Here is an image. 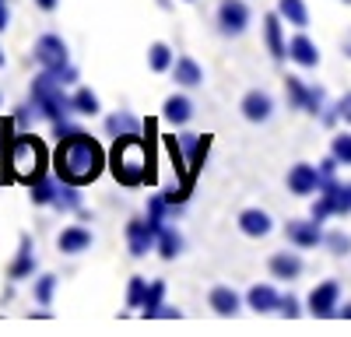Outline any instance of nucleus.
Returning <instances> with one entry per match:
<instances>
[{"label":"nucleus","instance_id":"11","mask_svg":"<svg viewBox=\"0 0 351 337\" xmlns=\"http://www.w3.org/2000/svg\"><path fill=\"white\" fill-rule=\"evenodd\" d=\"M319 186H324V173H319V165L295 162V165L288 168V193L309 197V193H319Z\"/></svg>","mask_w":351,"mask_h":337},{"label":"nucleus","instance_id":"28","mask_svg":"<svg viewBox=\"0 0 351 337\" xmlns=\"http://www.w3.org/2000/svg\"><path fill=\"white\" fill-rule=\"evenodd\" d=\"M155 249H158V257H162V260H176V257L183 253V236L165 225V229L158 232V239H155Z\"/></svg>","mask_w":351,"mask_h":337},{"label":"nucleus","instance_id":"15","mask_svg":"<svg viewBox=\"0 0 351 337\" xmlns=\"http://www.w3.org/2000/svg\"><path fill=\"white\" fill-rule=\"evenodd\" d=\"M288 60L302 67V71H316L319 67V46L299 28V36L295 39H288Z\"/></svg>","mask_w":351,"mask_h":337},{"label":"nucleus","instance_id":"25","mask_svg":"<svg viewBox=\"0 0 351 337\" xmlns=\"http://www.w3.org/2000/svg\"><path fill=\"white\" fill-rule=\"evenodd\" d=\"M56 186H60V179H56L53 173L36 179L32 186H28V201H32L36 208H53V197H56Z\"/></svg>","mask_w":351,"mask_h":337},{"label":"nucleus","instance_id":"14","mask_svg":"<svg viewBox=\"0 0 351 337\" xmlns=\"http://www.w3.org/2000/svg\"><path fill=\"white\" fill-rule=\"evenodd\" d=\"M155 232H152V225L148 218H130L127 221V249H130V257H148V249H155Z\"/></svg>","mask_w":351,"mask_h":337},{"label":"nucleus","instance_id":"21","mask_svg":"<svg viewBox=\"0 0 351 337\" xmlns=\"http://www.w3.org/2000/svg\"><path fill=\"white\" fill-rule=\"evenodd\" d=\"M162 120L172 123V127H186L193 120V102L186 95H169L162 102Z\"/></svg>","mask_w":351,"mask_h":337},{"label":"nucleus","instance_id":"5","mask_svg":"<svg viewBox=\"0 0 351 337\" xmlns=\"http://www.w3.org/2000/svg\"><path fill=\"white\" fill-rule=\"evenodd\" d=\"M330 214H337V218L351 214V183L324 179V186H319V193H316V204H313V218L324 225Z\"/></svg>","mask_w":351,"mask_h":337},{"label":"nucleus","instance_id":"42","mask_svg":"<svg viewBox=\"0 0 351 337\" xmlns=\"http://www.w3.org/2000/svg\"><path fill=\"white\" fill-rule=\"evenodd\" d=\"M8 21H11V14H8V0H0V32H8Z\"/></svg>","mask_w":351,"mask_h":337},{"label":"nucleus","instance_id":"6","mask_svg":"<svg viewBox=\"0 0 351 337\" xmlns=\"http://www.w3.org/2000/svg\"><path fill=\"white\" fill-rule=\"evenodd\" d=\"M285 95H288L291 109H302V112H309V116H324V92L313 88V84H306L302 77L288 74L285 77Z\"/></svg>","mask_w":351,"mask_h":337},{"label":"nucleus","instance_id":"20","mask_svg":"<svg viewBox=\"0 0 351 337\" xmlns=\"http://www.w3.org/2000/svg\"><path fill=\"white\" fill-rule=\"evenodd\" d=\"M267 271H271V277H278V281H299L302 277V257L299 253H274V257L267 260Z\"/></svg>","mask_w":351,"mask_h":337},{"label":"nucleus","instance_id":"9","mask_svg":"<svg viewBox=\"0 0 351 337\" xmlns=\"http://www.w3.org/2000/svg\"><path fill=\"white\" fill-rule=\"evenodd\" d=\"M250 4L246 0H221L218 4V32L221 36H243L250 28Z\"/></svg>","mask_w":351,"mask_h":337},{"label":"nucleus","instance_id":"47","mask_svg":"<svg viewBox=\"0 0 351 337\" xmlns=\"http://www.w3.org/2000/svg\"><path fill=\"white\" fill-rule=\"evenodd\" d=\"M158 4H162V8H169V0H158Z\"/></svg>","mask_w":351,"mask_h":337},{"label":"nucleus","instance_id":"24","mask_svg":"<svg viewBox=\"0 0 351 337\" xmlns=\"http://www.w3.org/2000/svg\"><path fill=\"white\" fill-rule=\"evenodd\" d=\"M208 305L215 309L218 316H236L239 309H243V299L232 292L228 285H218V288H211V295H208Z\"/></svg>","mask_w":351,"mask_h":337},{"label":"nucleus","instance_id":"31","mask_svg":"<svg viewBox=\"0 0 351 337\" xmlns=\"http://www.w3.org/2000/svg\"><path fill=\"white\" fill-rule=\"evenodd\" d=\"M162 305H165V281H152L148 285V295H144V305H141V313L155 320L162 313Z\"/></svg>","mask_w":351,"mask_h":337},{"label":"nucleus","instance_id":"19","mask_svg":"<svg viewBox=\"0 0 351 337\" xmlns=\"http://www.w3.org/2000/svg\"><path fill=\"white\" fill-rule=\"evenodd\" d=\"M56 249L67 253V257H77V253L92 249V232H88L84 225H67V229L56 236Z\"/></svg>","mask_w":351,"mask_h":337},{"label":"nucleus","instance_id":"35","mask_svg":"<svg viewBox=\"0 0 351 337\" xmlns=\"http://www.w3.org/2000/svg\"><path fill=\"white\" fill-rule=\"evenodd\" d=\"M53 295H56V274H39L36 277V302L53 305Z\"/></svg>","mask_w":351,"mask_h":337},{"label":"nucleus","instance_id":"30","mask_svg":"<svg viewBox=\"0 0 351 337\" xmlns=\"http://www.w3.org/2000/svg\"><path fill=\"white\" fill-rule=\"evenodd\" d=\"M106 134H109V137L141 134V120L130 116V112H112V116H106Z\"/></svg>","mask_w":351,"mask_h":337},{"label":"nucleus","instance_id":"36","mask_svg":"<svg viewBox=\"0 0 351 337\" xmlns=\"http://www.w3.org/2000/svg\"><path fill=\"white\" fill-rule=\"evenodd\" d=\"M330 155L341 162V165H351V134H334L330 137Z\"/></svg>","mask_w":351,"mask_h":337},{"label":"nucleus","instance_id":"50","mask_svg":"<svg viewBox=\"0 0 351 337\" xmlns=\"http://www.w3.org/2000/svg\"><path fill=\"white\" fill-rule=\"evenodd\" d=\"M186 4H193V0H186Z\"/></svg>","mask_w":351,"mask_h":337},{"label":"nucleus","instance_id":"12","mask_svg":"<svg viewBox=\"0 0 351 337\" xmlns=\"http://www.w3.org/2000/svg\"><path fill=\"white\" fill-rule=\"evenodd\" d=\"M239 112H243V120H250V123H267L274 116V99L267 92L253 88V92H246L239 99Z\"/></svg>","mask_w":351,"mask_h":337},{"label":"nucleus","instance_id":"38","mask_svg":"<svg viewBox=\"0 0 351 337\" xmlns=\"http://www.w3.org/2000/svg\"><path fill=\"white\" fill-rule=\"evenodd\" d=\"M278 313H281L285 320H299V316H302V305H299L295 295L288 292V295H281V302H278Z\"/></svg>","mask_w":351,"mask_h":337},{"label":"nucleus","instance_id":"7","mask_svg":"<svg viewBox=\"0 0 351 337\" xmlns=\"http://www.w3.org/2000/svg\"><path fill=\"white\" fill-rule=\"evenodd\" d=\"M32 53H36V64H39L43 71H56V67H67V64H71V46L56 36V32L39 36Z\"/></svg>","mask_w":351,"mask_h":337},{"label":"nucleus","instance_id":"33","mask_svg":"<svg viewBox=\"0 0 351 337\" xmlns=\"http://www.w3.org/2000/svg\"><path fill=\"white\" fill-rule=\"evenodd\" d=\"M190 193H193V183H190V179H180V183H172L169 190H162V197H165V201H169L176 211H180V208L190 201Z\"/></svg>","mask_w":351,"mask_h":337},{"label":"nucleus","instance_id":"37","mask_svg":"<svg viewBox=\"0 0 351 337\" xmlns=\"http://www.w3.org/2000/svg\"><path fill=\"white\" fill-rule=\"evenodd\" d=\"M324 246L334 253V257H348L351 253V236L348 232H324Z\"/></svg>","mask_w":351,"mask_h":337},{"label":"nucleus","instance_id":"18","mask_svg":"<svg viewBox=\"0 0 351 337\" xmlns=\"http://www.w3.org/2000/svg\"><path fill=\"white\" fill-rule=\"evenodd\" d=\"M263 42H267V53L274 56V60H285L288 56V42H285V21L278 11H271L267 18H263Z\"/></svg>","mask_w":351,"mask_h":337},{"label":"nucleus","instance_id":"44","mask_svg":"<svg viewBox=\"0 0 351 337\" xmlns=\"http://www.w3.org/2000/svg\"><path fill=\"white\" fill-rule=\"evenodd\" d=\"M337 316H341V320H351V302H348V305H341V309H337Z\"/></svg>","mask_w":351,"mask_h":337},{"label":"nucleus","instance_id":"41","mask_svg":"<svg viewBox=\"0 0 351 337\" xmlns=\"http://www.w3.org/2000/svg\"><path fill=\"white\" fill-rule=\"evenodd\" d=\"M337 116H341V120H344V123L351 127V92H348V95H344V99L337 102Z\"/></svg>","mask_w":351,"mask_h":337},{"label":"nucleus","instance_id":"1","mask_svg":"<svg viewBox=\"0 0 351 337\" xmlns=\"http://www.w3.org/2000/svg\"><path fill=\"white\" fill-rule=\"evenodd\" d=\"M106 168H109L106 148L81 127L74 134L60 137V145H56V151H53V176L64 179V183H74V186L95 183Z\"/></svg>","mask_w":351,"mask_h":337},{"label":"nucleus","instance_id":"32","mask_svg":"<svg viewBox=\"0 0 351 337\" xmlns=\"http://www.w3.org/2000/svg\"><path fill=\"white\" fill-rule=\"evenodd\" d=\"M71 102H74L77 116H99V109H102V102H99V95H95L92 88H77V92L71 95Z\"/></svg>","mask_w":351,"mask_h":337},{"label":"nucleus","instance_id":"45","mask_svg":"<svg viewBox=\"0 0 351 337\" xmlns=\"http://www.w3.org/2000/svg\"><path fill=\"white\" fill-rule=\"evenodd\" d=\"M344 56H348V60H351V36L344 39Z\"/></svg>","mask_w":351,"mask_h":337},{"label":"nucleus","instance_id":"2","mask_svg":"<svg viewBox=\"0 0 351 337\" xmlns=\"http://www.w3.org/2000/svg\"><path fill=\"white\" fill-rule=\"evenodd\" d=\"M49 173H53V158L46 151V140L36 137L32 130H18L8 162L0 165V183H25V186H32L36 179H43Z\"/></svg>","mask_w":351,"mask_h":337},{"label":"nucleus","instance_id":"16","mask_svg":"<svg viewBox=\"0 0 351 337\" xmlns=\"http://www.w3.org/2000/svg\"><path fill=\"white\" fill-rule=\"evenodd\" d=\"M239 232L250 239H263L274 232V218L263 208H246V211H239Z\"/></svg>","mask_w":351,"mask_h":337},{"label":"nucleus","instance_id":"49","mask_svg":"<svg viewBox=\"0 0 351 337\" xmlns=\"http://www.w3.org/2000/svg\"><path fill=\"white\" fill-rule=\"evenodd\" d=\"M0 105H4V95H0Z\"/></svg>","mask_w":351,"mask_h":337},{"label":"nucleus","instance_id":"23","mask_svg":"<svg viewBox=\"0 0 351 337\" xmlns=\"http://www.w3.org/2000/svg\"><path fill=\"white\" fill-rule=\"evenodd\" d=\"M278 302H281V295L274 292V285H253L246 292V305L253 313H278Z\"/></svg>","mask_w":351,"mask_h":337},{"label":"nucleus","instance_id":"48","mask_svg":"<svg viewBox=\"0 0 351 337\" xmlns=\"http://www.w3.org/2000/svg\"><path fill=\"white\" fill-rule=\"evenodd\" d=\"M341 4H348V8H351V0H341Z\"/></svg>","mask_w":351,"mask_h":337},{"label":"nucleus","instance_id":"43","mask_svg":"<svg viewBox=\"0 0 351 337\" xmlns=\"http://www.w3.org/2000/svg\"><path fill=\"white\" fill-rule=\"evenodd\" d=\"M36 8L49 14V11H56V8H60V0H36Z\"/></svg>","mask_w":351,"mask_h":337},{"label":"nucleus","instance_id":"8","mask_svg":"<svg viewBox=\"0 0 351 337\" xmlns=\"http://www.w3.org/2000/svg\"><path fill=\"white\" fill-rule=\"evenodd\" d=\"M306 305H309V313L316 320H334L337 309H341V285L337 281H319V285L309 292Z\"/></svg>","mask_w":351,"mask_h":337},{"label":"nucleus","instance_id":"34","mask_svg":"<svg viewBox=\"0 0 351 337\" xmlns=\"http://www.w3.org/2000/svg\"><path fill=\"white\" fill-rule=\"evenodd\" d=\"M144 295H148V277L134 274V277L127 281V305H130V309H141V305H144Z\"/></svg>","mask_w":351,"mask_h":337},{"label":"nucleus","instance_id":"22","mask_svg":"<svg viewBox=\"0 0 351 337\" xmlns=\"http://www.w3.org/2000/svg\"><path fill=\"white\" fill-rule=\"evenodd\" d=\"M172 81L180 84V88H197V84L204 81V71L200 64L193 60V56H176V64H172Z\"/></svg>","mask_w":351,"mask_h":337},{"label":"nucleus","instance_id":"29","mask_svg":"<svg viewBox=\"0 0 351 337\" xmlns=\"http://www.w3.org/2000/svg\"><path fill=\"white\" fill-rule=\"evenodd\" d=\"M172 64H176V53H172L169 42H152V46H148V67H152L155 74H169Z\"/></svg>","mask_w":351,"mask_h":337},{"label":"nucleus","instance_id":"40","mask_svg":"<svg viewBox=\"0 0 351 337\" xmlns=\"http://www.w3.org/2000/svg\"><path fill=\"white\" fill-rule=\"evenodd\" d=\"M337 165H341V162H337L334 155H327L324 162H319V173H324V179H334V176H337Z\"/></svg>","mask_w":351,"mask_h":337},{"label":"nucleus","instance_id":"13","mask_svg":"<svg viewBox=\"0 0 351 337\" xmlns=\"http://www.w3.org/2000/svg\"><path fill=\"white\" fill-rule=\"evenodd\" d=\"M285 236L295 249H313V246H324V229H319V221L309 218V221H288L285 225Z\"/></svg>","mask_w":351,"mask_h":337},{"label":"nucleus","instance_id":"39","mask_svg":"<svg viewBox=\"0 0 351 337\" xmlns=\"http://www.w3.org/2000/svg\"><path fill=\"white\" fill-rule=\"evenodd\" d=\"M32 109H36V105H18V109H14V123H18V130H28V123H32Z\"/></svg>","mask_w":351,"mask_h":337},{"label":"nucleus","instance_id":"3","mask_svg":"<svg viewBox=\"0 0 351 337\" xmlns=\"http://www.w3.org/2000/svg\"><path fill=\"white\" fill-rule=\"evenodd\" d=\"M109 173L120 186H144L155 183V168H152V151L144 148L141 134L127 137H112V151H109Z\"/></svg>","mask_w":351,"mask_h":337},{"label":"nucleus","instance_id":"27","mask_svg":"<svg viewBox=\"0 0 351 337\" xmlns=\"http://www.w3.org/2000/svg\"><path fill=\"white\" fill-rule=\"evenodd\" d=\"M53 211H60V214L81 211V186L60 179V186H56V197H53Z\"/></svg>","mask_w":351,"mask_h":337},{"label":"nucleus","instance_id":"10","mask_svg":"<svg viewBox=\"0 0 351 337\" xmlns=\"http://www.w3.org/2000/svg\"><path fill=\"white\" fill-rule=\"evenodd\" d=\"M180 148L186 155V173L197 183L204 162H208V151H211V134H180Z\"/></svg>","mask_w":351,"mask_h":337},{"label":"nucleus","instance_id":"46","mask_svg":"<svg viewBox=\"0 0 351 337\" xmlns=\"http://www.w3.org/2000/svg\"><path fill=\"white\" fill-rule=\"evenodd\" d=\"M4 64H8V56H4V49H0V71H4Z\"/></svg>","mask_w":351,"mask_h":337},{"label":"nucleus","instance_id":"26","mask_svg":"<svg viewBox=\"0 0 351 337\" xmlns=\"http://www.w3.org/2000/svg\"><path fill=\"white\" fill-rule=\"evenodd\" d=\"M278 14H281V21L291 25V28H306V25H309L306 0H278Z\"/></svg>","mask_w":351,"mask_h":337},{"label":"nucleus","instance_id":"4","mask_svg":"<svg viewBox=\"0 0 351 337\" xmlns=\"http://www.w3.org/2000/svg\"><path fill=\"white\" fill-rule=\"evenodd\" d=\"M32 105H36L39 116H46L49 123H60V120H67L71 112H74L71 95L64 92L60 81H53L49 71H39L32 77Z\"/></svg>","mask_w":351,"mask_h":337},{"label":"nucleus","instance_id":"17","mask_svg":"<svg viewBox=\"0 0 351 337\" xmlns=\"http://www.w3.org/2000/svg\"><path fill=\"white\" fill-rule=\"evenodd\" d=\"M8 277L11 281L36 277V249H32V239H28V236L18 239V253H14V260L8 264Z\"/></svg>","mask_w":351,"mask_h":337}]
</instances>
